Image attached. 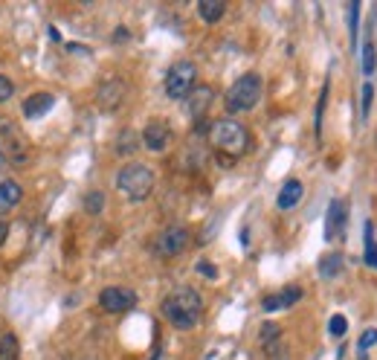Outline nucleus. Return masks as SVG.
<instances>
[{"instance_id": "5", "label": "nucleus", "mask_w": 377, "mask_h": 360, "mask_svg": "<svg viewBox=\"0 0 377 360\" xmlns=\"http://www.w3.org/2000/svg\"><path fill=\"white\" fill-rule=\"evenodd\" d=\"M195 79H198V67L192 62H186V58L183 62H174L166 73V96L174 102L186 99L195 90Z\"/></svg>"}, {"instance_id": "8", "label": "nucleus", "mask_w": 377, "mask_h": 360, "mask_svg": "<svg viewBox=\"0 0 377 360\" xmlns=\"http://www.w3.org/2000/svg\"><path fill=\"white\" fill-rule=\"evenodd\" d=\"M99 305L108 314H122V311H131L137 305V291L131 288H105L99 293Z\"/></svg>"}, {"instance_id": "27", "label": "nucleus", "mask_w": 377, "mask_h": 360, "mask_svg": "<svg viewBox=\"0 0 377 360\" xmlns=\"http://www.w3.org/2000/svg\"><path fill=\"white\" fill-rule=\"evenodd\" d=\"M328 81H325V87H322V94H320V102H317V137L322 134V116H325V105H328Z\"/></svg>"}, {"instance_id": "18", "label": "nucleus", "mask_w": 377, "mask_h": 360, "mask_svg": "<svg viewBox=\"0 0 377 360\" xmlns=\"http://www.w3.org/2000/svg\"><path fill=\"white\" fill-rule=\"evenodd\" d=\"M363 235H366L363 261H366L368 267H374V270H377V238H374V224H371V221H366V224H363Z\"/></svg>"}, {"instance_id": "9", "label": "nucleus", "mask_w": 377, "mask_h": 360, "mask_svg": "<svg viewBox=\"0 0 377 360\" xmlns=\"http://www.w3.org/2000/svg\"><path fill=\"white\" fill-rule=\"evenodd\" d=\"M345 224H349V206H345L342 198H334L328 203V213H325V242H337V238H342Z\"/></svg>"}, {"instance_id": "32", "label": "nucleus", "mask_w": 377, "mask_h": 360, "mask_svg": "<svg viewBox=\"0 0 377 360\" xmlns=\"http://www.w3.org/2000/svg\"><path fill=\"white\" fill-rule=\"evenodd\" d=\"M6 235H9V224H6V221H0V247H4Z\"/></svg>"}, {"instance_id": "11", "label": "nucleus", "mask_w": 377, "mask_h": 360, "mask_svg": "<svg viewBox=\"0 0 377 360\" xmlns=\"http://www.w3.org/2000/svg\"><path fill=\"white\" fill-rule=\"evenodd\" d=\"M302 299V288H296V285H288V288H281V291H276V293H267L264 299H261V308L267 311V314H273V311H285V308H293L296 303Z\"/></svg>"}, {"instance_id": "33", "label": "nucleus", "mask_w": 377, "mask_h": 360, "mask_svg": "<svg viewBox=\"0 0 377 360\" xmlns=\"http://www.w3.org/2000/svg\"><path fill=\"white\" fill-rule=\"evenodd\" d=\"M128 38V29H116V41H125Z\"/></svg>"}, {"instance_id": "3", "label": "nucleus", "mask_w": 377, "mask_h": 360, "mask_svg": "<svg viewBox=\"0 0 377 360\" xmlns=\"http://www.w3.org/2000/svg\"><path fill=\"white\" fill-rule=\"evenodd\" d=\"M261 96H264V79L259 73H244L227 90L224 105H227L230 113H247V111H253L261 102Z\"/></svg>"}, {"instance_id": "29", "label": "nucleus", "mask_w": 377, "mask_h": 360, "mask_svg": "<svg viewBox=\"0 0 377 360\" xmlns=\"http://www.w3.org/2000/svg\"><path fill=\"white\" fill-rule=\"evenodd\" d=\"M357 18H360V4L354 0V4L349 6V33H351V44H357Z\"/></svg>"}, {"instance_id": "22", "label": "nucleus", "mask_w": 377, "mask_h": 360, "mask_svg": "<svg viewBox=\"0 0 377 360\" xmlns=\"http://www.w3.org/2000/svg\"><path fill=\"white\" fill-rule=\"evenodd\" d=\"M374 67H377V50H374L371 35H366V41H363V73L371 76Z\"/></svg>"}, {"instance_id": "26", "label": "nucleus", "mask_w": 377, "mask_h": 360, "mask_svg": "<svg viewBox=\"0 0 377 360\" xmlns=\"http://www.w3.org/2000/svg\"><path fill=\"white\" fill-rule=\"evenodd\" d=\"M360 96H363V108H360V113H363V119H368V113H371V102H374V87H371V81L363 84Z\"/></svg>"}, {"instance_id": "30", "label": "nucleus", "mask_w": 377, "mask_h": 360, "mask_svg": "<svg viewBox=\"0 0 377 360\" xmlns=\"http://www.w3.org/2000/svg\"><path fill=\"white\" fill-rule=\"evenodd\" d=\"M15 96V84L4 76V73H0V105H4V102H9Z\"/></svg>"}, {"instance_id": "35", "label": "nucleus", "mask_w": 377, "mask_h": 360, "mask_svg": "<svg viewBox=\"0 0 377 360\" xmlns=\"http://www.w3.org/2000/svg\"><path fill=\"white\" fill-rule=\"evenodd\" d=\"M50 38H52V41H61V33H58V29H52V26H50Z\"/></svg>"}, {"instance_id": "12", "label": "nucleus", "mask_w": 377, "mask_h": 360, "mask_svg": "<svg viewBox=\"0 0 377 360\" xmlns=\"http://www.w3.org/2000/svg\"><path fill=\"white\" fill-rule=\"evenodd\" d=\"M212 99H215V90L209 84H198L192 94L186 96V108H188V113H192V119H203Z\"/></svg>"}, {"instance_id": "19", "label": "nucleus", "mask_w": 377, "mask_h": 360, "mask_svg": "<svg viewBox=\"0 0 377 360\" xmlns=\"http://www.w3.org/2000/svg\"><path fill=\"white\" fill-rule=\"evenodd\" d=\"M21 357V343L12 332L0 334V360H18Z\"/></svg>"}, {"instance_id": "1", "label": "nucleus", "mask_w": 377, "mask_h": 360, "mask_svg": "<svg viewBox=\"0 0 377 360\" xmlns=\"http://www.w3.org/2000/svg\"><path fill=\"white\" fill-rule=\"evenodd\" d=\"M201 314H203V299L195 288H174L166 299H163V317L180 328V332H188L201 322Z\"/></svg>"}, {"instance_id": "20", "label": "nucleus", "mask_w": 377, "mask_h": 360, "mask_svg": "<svg viewBox=\"0 0 377 360\" xmlns=\"http://www.w3.org/2000/svg\"><path fill=\"white\" fill-rule=\"evenodd\" d=\"M137 145H140V137L131 131V128H125L122 134H119V140H116V154H134L137 152Z\"/></svg>"}, {"instance_id": "23", "label": "nucleus", "mask_w": 377, "mask_h": 360, "mask_svg": "<svg viewBox=\"0 0 377 360\" xmlns=\"http://www.w3.org/2000/svg\"><path fill=\"white\" fill-rule=\"evenodd\" d=\"M377 343V328H366L357 340V360H368V349Z\"/></svg>"}, {"instance_id": "31", "label": "nucleus", "mask_w": 377, "mask_h": 360, "mask_svg": "<svg viewBox=\"0 0 377 360\" xmlns=\"http://www.w3.org/2000/svg\"><path fill=\"white\" fill-rule=\"evenodd\" d=\"M195 270H198L201 276H206V279H218V267H215V264H209V261H198V264H195Z\"/></svg>"}, {"instance_id": "4", "label": "nucleus", "mask_w": 377, "mask_h": 360, "mask_svg": "<svg viewBox=\"0 0 377 360\" xmlns=\"http://www.w3.org/2000/svg\"><path fill=\"white\" fill-rule=\"evenodd\" d=\"M116 189L128 201H145L154 192V171L145 163H128L116 174Z\"/></svg>"}, {"instance_id": "2", "label": "nucleus", "mask_w": 377, "mask_h": 360, "mask_svg": "<svg viewBox=\"0 0 377 360\" xmlns=\"http://www.w3.org/2000/svg\"><path fill=\"white\" fill-rule=\"evenodd\" d=\"M209 142H212V148L218 154L235 160L247 152L249 134L241 123H235V119H215V123L209 125Z\"/></svg>"}, {"instance_id": "7", "label": "nucleus", "mask_w": 377, "mask_h": 360, "mask_svg": "<svg viewBox=\"0 0 377 360\" xmlns=\"http://www.w3.org/2000/svg\"><path fill=\"white\" fill-rule=\"evenodd\" d=\"M142 145L148 148V152L154 154H163L166 148L171 145V125L166 123V119H151V123L142 128Z\"/></svg>"}, {"instance_id": "28", "label": "nucleus", "mask_w": 377, "mask_h": 360, "mask_svg": "<svg viewBox=\"0 0 377 360\" xmlns=\"http://www.w3.org/2000/svg\"><path fill=\"white\" fill-rule=\"evenodd\" d=\"M267 360H293V357H291V349H288V346L273 343V346L267 349Z\"/></svg>"}, {"instance_id": "24", "label": "nucleus", "mask_w": 377, "mask_h": 360, "mask_svg": "<svg viewBox=\"0 0 377 360\" xmlns=\"http://www.w3.org/2000/svg\"><path fill=\"white\" fill-rule=\"evenodd\" d=\"M259 337H261V343H264V346L270 349L273 343H278V337H281V328H278L276 322H264V325H261V334H259Z\"/></svg>"}, {"instance_id": "17", "label": "nucleus", "mask_w": 377, "mask_h": 360, "mask_svg": "<svg viewBox=\"0 0 377 360\" xmlns=\"http://www.w3.org/2000/svg\"><path fill=\"white\" fill-rule=\"evenodd\" d=\"M227 12V4L224 0H201L198 4V15L206 21V23H218Z\"/></svg>"}, {"instance_id": "21", "label": "nucleus", "mask_w": 377, "mask_h": 360, "mask_svg": "<svg viewBox=\"0 0 377 360\" xmlns=\"http://www.w3.org/2000/svg\"><path fill=\"white\" fill-rule=\"evenodd\" d=\"M84 213H90V215H102V209H105V195L99 192V189H90L87 195H84Z\"/></svg>"}, {"instance_id": "36", "label": "nucleus", "mask_w": 377, "mask_h": 360, "mask_svg": "<svg viewBox=\"0 0 377 360\" xmlns=\"http://www.w3.org/2000/svg\"><path fill=\"white\" fill-rule=\"evenodd\" d=\"M154 360H160V354H157V357H154Z\"/></svg>"}, {"instance_id": "13", "label": "nucleus", "mask_w": 377, "mask_h": 360, "mask_svg": "<svg viewBox=\"0 0 377 360\" xmlns=\"http://www.w3.org/2000/svg\"><path fill=\"white\" fill-rule=\"evenodd\" d=\"M21 201H23V189H21L18 180H12V177H0V215L12 213V209H15Z\"/></svg>"}, {"instance_id": "16", "label": "nucleus", "mask_w": 377, "mask_h": 360, "mask_svg": "<svg viewBox=\"0 0 377 360\" xmlns=\"http://www.w3.org/2000/svg\"><path fill=\"white\" fill-rule=\"evenodd\" d=\"M342 267H345V259H342V253H325L322 259H320V276L322 279H337L339 274H342Z\"/></svg>"}, {"instance_id": "25", "label": "nucleus", "mask_w": 377, "mask_h": 360, "mask_svg": "<svg viewBox=\"0 0 377 360\" xmlns=\"http://www.w3.org/2000/svg\"><path fill=\"white\" fill-rule=\"evenodd\" d=\"M328 332H331V337H345V332H349V320H345L342 314H334L328 320Z\"/></svg>"}, {"instance_id": "10", "label": "nucleus", "mask_w": 377, "mask_h": 360, "mask_svg": "<svg viewBox=\"0 0 377 360\" xmlns=\"http://www.w3.org/2000/svg\"><path fill=\"white\" fill-rule=\"evenodd\" d=\"M125 96H128V84H125L122 79H108L102 87H99V94H96V102L102 111H119Z\"/></svg>"}, {"instance_id": "6", "label": "nucleus", "mask_w": 377, "mask_h": 360, "mask_svg": "<svg viewBox=\"0 0 377 360\" xmlns=\"http://www.w3.org/2000/svg\"><path fill=\"white\" fill-rule=\"evenodd\" d=\"M186 247H188V230L180 227V224L166 227L160 235H157V242H154V250L160 253V256H166V259L180 256Z\"/></svg>"}, {"instance_id": "34", "label": "nucleus", "mask_w": 377, "mask_h": 360, "mask_svg": "<svg viewBox=\"0 0 377 360\" xmlns=\"http://www.w3.org/2000/svg\"><path fill=\"white\" fill-rule=\"evenodd\" d=\"M6 166V152H4V142H0V169Z\"/></svg>"}, {"instance_id": "14", "label": "nucleus", "mask_w": 377, "mask_h": 360, "mask_svg": "<svg viewBox=\"0 0 377 360\" xmlns=\"http://www.w3.org/2000/svg\"><path fill=\"white\" fill-rule=\"evenodd\" d=\"M55 105V96L47 94V90H41V94H33V96H26L23 102V116L26 119H41L44 113H50Z\"/></svg>"}, {"instance_id": "15", "label": "nucleus", "mask_w": 377, "mask_h": 360, "mask_svg": "<svg viewBox=\"0 0 377 360\" xmlns=\"http://www.w3.org/2000/svg\"><path fill=\"white\" fill-rule=\"evenodd\" d=\"M302 198H305V186H302V180L291 177V180H285V186L278 189L276 206H278V209H293V206H299V201H302Z\"/></svg>"}]
</instances>
